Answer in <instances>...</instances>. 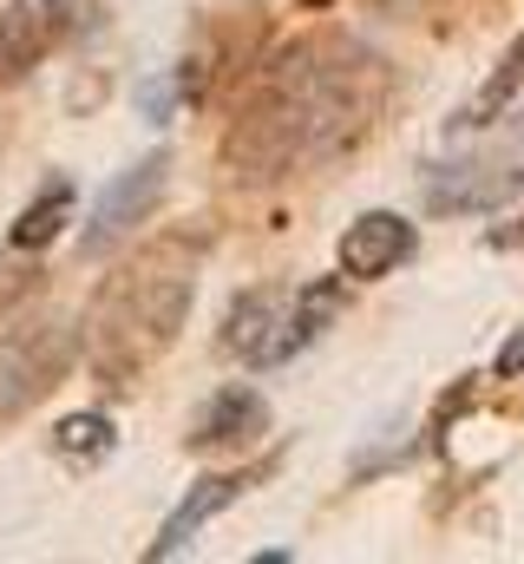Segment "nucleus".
<instances>
[{"mask_svg": "<svg viewBox=\"0 0 524 564\" xmlns=\"http://www.w3.org/2000/svg\"><path fill=\"white\" fill-rule=\"evenodd\" d=\"M393 66L354 33H302L250 73V93L223 132L230 184H275L308 164H335L381 126Z\"/></svg>", "mask_w": 524, "mask_h": 564, "instance_id": "obj_1", "label": "nucleus"}, {"mask_svg": "<svg viewBox=\"0 0 524 564\" xmlns=\"http://www.w3.org/2000/svg\"><path fill=\"white\" fill-rule=\"evenodd\" d=\"M197 270H204V237L177 230V237L138 243L99 282L79 341H86V368L106 388H131L157 355H171V341L184 335L190 302H197Z\"/></svg>", "mask_w": 524, "mask_h": 564, "instance_id": "obj_2", "label": "nucleus"}, {"mask_svg": "<svg viewBox=\"0 0 524 564\" xmlns=\"http://www.w3.org/2000/svg\"><path fill=\"white\" fill-rule=\"evenodd\" d=\"M79 361V328L53 308H13L0 322V421L33 414Z\"/></svg>", "mask_w": 524, "mask_h": 564, "instance_id": "obj_3", "label": "nucleus"}, {"mask_svg": "<svg viewBox=\"0 0 524 564\" xmlns=\"http://www.w3.org/2000/svg\"><path fill=\"white\" fill-rule=\"evenodd\" d=\"M518 191H524V106H505L499 139L472 144V151L426 171V204L433 210H499Z\"/></svg>", "mask_w": 524, "mask_h": 564, "instance_id": "obj_4", "label": "nucleus"}, {"mask_svg": "<svg viewBox=\"0 0 524 564\" xmlns=\"http://www.w3.org/2000/svg\"><path fill=\"white\" fill-rule=\"evenodd\" d=\"M164 191H171V151H144L138 164H125V171L99 191L79 250H86V257H112L125 237H138V224H151V210L164 204Z\"/></svg>", "mask_w": 524, "mask_h": 564, "instance_id": "obj_5", "label": "nucleus"}, {"mask_svg": "<svg viewBox=\"0 0 524 564\" xmlns=\"http://www.w3.org/2000/svg\"><path fill=\"white\" fill-rule=\"evenodd\" d=\"M288 315H295V282H256V289H243V295L223 308L217 348H223V355H243L250 368H282V361H295Z\"/></svg>", "mask_w": 524, "mask_h": 564, "instance_id": "obj_6", "label": "nucleus"}, {"mask_svg": "<svg viewBox=\"0 0 524 564\" xmlns=\"http://www.w3.org/2000/svg\"><path fill=\"white\" fill-rule=\"evenodd\" d=\"M269 473H275V459L243 466V473H204V479H190V492L177 499V512L164 519V532L151 539V552H144V558H177V552H184V545L217 519V512H230V506H237L256 479H269Z\"/></svg>", "mask_w": 524, "mask_h": 564, "instance_id": "obj_7", "label": "nucleus"}, {"mask_svg": "<svg viewBox=\"0 0 524 564\" xmlns=\"http://www.w3.org/2000/svg\"><path fill=\"white\" fill-rule=\"evenodd\" d=\"M413 224L400 217V210H361L348 230H341V243H335V263H341V276L348 282H381L387 270H400L406 257H413Z\"/></svg>", "mask_w": 524, "mask_h": 564, "instance_id": "obj_8", "label": "nucleus"}, {"mask_svg": "<svg viewBox=\"0 0 524 564\" xmlns=\"http://www.w3.org/2000/svg\"><path fill=\"white\" fill-rule=\"evenodd\" d=\"M59 26H66L59 0H13V7H0V86H13L20 73H33L53 53Z\"/></svg>", "mask_w": 524, "mask_h": 564, "instance_id": "obj_9", "label": "nucleus"}, {"mask_svg": "<svg viewBox=\"0 0 524 564\" xmlns=\"http://www.w3.org/2000/svg\"><path fill=\"white\" fill-rule=\"evenodd\" d=\"M262 426H269V401H262L250 381H237V388H223L210 408H204V421L190 433V446L197 453H223V446H250Z\"/></svg>", "mask_w": 524, "mask_h": 564, "instance_id": "obj_10", "label": "nucleus"}, {"mask_svg": "<svg viewBox=\"0 0 524 564\" xmlns=\"http://www.w3.org/2000/svg\"><path fill=\"white\" fill-rule=\"evenodd\" d=\"M518 93H524V33L505 46V59L492 66V79H485L459 112H452V126H459V132H485V126H499V119H505V106H518Z\"/></svg>", "mask_w": 524, "mask_h": 564, "instance_id": "obj_11", "label": "nucleus"}, {"mask_svg": "<svg viewBox=\"0 0 524 564\" xmlns=\"http://www.w3.org/2000/svg\"><path fill=\"white\" fill-rule=\"evenodd\" d=\"M66 224H73V184H66V177H53V184H46V191H40V197L13 217L7 243H13V250H46Z\"/></svg>", "mask_w": 524, "mask_h": 564, "instance_id": "obj_12", "label": "nucleus"}, {"mask_svg": "<svg viewBox=\"0 0 524 564\" xmlns=\"http://www.w3.org/2000/svg\"><path fill=\"white\" fill-rule=\"evenodd\" d=\"M112 446H119V426H112V414H99V408L66 414V421L53 426V453L73 459V466H99Z\"/></svg>", "mask_w": 524, "mask_h": 564, "instance_id": "obj_13", "label": "nucleus"}, {"mask_svg": "<svg viewBox=\"0 0 524 564\" xmlns=\"http://www.w3.org/2000/svg\"><path fill=\"white\" fill-rule=\"evenodd\" d=\"M492 368H499V381H524V328L499 348V361H492Z\"/></svg>", "mask_w": 524, "mask_h": 564, "instance_id": "obj_14", "label": "nucleus"}, {"mask_svg": "<svg viewBox=\"0 0 524 564\" xmlns=\"http://www.w3.org/2000/svg\"><path fill=\"white\" fill-rule=\"evenodd\" d=\"M485 250H524V217H512V224H492V230H485Z\"/></svg>", "mask_w": 524, "mask_h": 564, "instance_id": "obj_15", "label": "nucleus"}, {"mask_svg": "<svg viewBox=\"0 0 524 564\" xmlns=\"http://www.w3.org/2000/svg\"><path fill=\"white\" fill-rule=\"evenodd\" d=\"M144 112H151V126H164V112H171V86H144Z\"/></svg>", "mask_w": 524, "mask_h": 564, "instance_id": "obj_16", "label": "nucleus"}, {"mask_svg": "<svg viewBox=\"0 0 524 564\" xmlns=\"http://www.w3.org/2000/svg\"><path fill=\"white\" fill-rule=\"evenodd\" d=\"M413 7H426V0H381V13H413Z\"/></svg>", "mask_w": 524, "mask_h": 564, "instance_id": "obj_17", "label": "nucleus"}, {"mask_svg": "<svg viewBox=\"0 0 524 564\" xmlns=\"http://www.w3.org/2000/svg\"><path fill=\"white\" fill-rule=\"evenodd\" d=\"M295 7H308V13H328V7H335V0H295Z\"/></svg>", "mask_w": 524, "mask_h": 564, "instance_id": "obj_18", "label": "nucleus"}]
</instances>
